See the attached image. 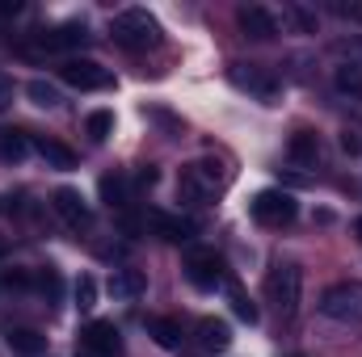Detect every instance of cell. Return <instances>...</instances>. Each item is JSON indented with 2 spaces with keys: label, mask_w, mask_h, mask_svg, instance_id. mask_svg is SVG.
Masks as SVG:
<instances>
[{
  "label": "cell",
  "mask_w": 362,
  "mask_h": 357,
  "mask_svg": "<svg viewBox=\"0 0 362 357\" xmlns=\"http://www.w3.org/2000/svg\"><path fill=\"white\" fill-rule=\"evenodd\" d=\"M85 42H89L85 21H64V25L38 34V51H72V47H85Z\"/></svg>",
  "instance_id": "obj_11"
},
{
  "label": "cell",
  "mask_w": 362,
  "mask_h": 357,
  "mask_svg": "<svg viewBox=\"0 0 362 357\" xmlns=\"http://www.w3.org/2000/svg\"><path fill=\"white\" fill-rule=\"evenodd\" d=\"M299 290H303V269L291 261H278L266 273V298L278 307V315H295L299 311Z\"/></svg>",
  "instance_id": "obj_3"
},
{
  "label": "cell",
  "mask_w": 362,
  "mask_h": 357,
  "mask_svg": "<svg viewBox=\"0 0 362 357\" xmlns=\"http://www.w3.org/2000/svg\"><path fill=\"white\" fill-rule=\"evenodd\" d=\"M30 282V273L25 269H13V273H4V286H25Z\"/></svg>",
  "instance_id": "obj_31"
},
{
  "label": "cell",
  "mask_w": 362,
  "mask_h": 357,
  "mask_svg": "<svg viewBox=\"0 0 362 357\" xmlns=\"http://www.w3.org/2000/svg\"><path fill=\"white\" fill-rule=\"evenodd\" d=\"M282 21H291L299 34H316V13H312V8H303V4H286Z\"/></svg>",
  "instance_id": "obj_24"
},
{
  "label": "cell",
  "mask_w": 362,
  "mask_h": 357,
  "mask_svg": "<svg viewBox=\"0 0 362 357\" xmlns=\"http://www.w3.org/2000/svg\"><path fill=\"white\" fill-rule=\"evenodd\" d=\"M17 13H21V4H17V0H13V4H8V0L0 4V17H17Z\"/></svg>",
  "instance_id": "obj_33"
},
{
  "label": "cell",
  "mask_w": 362,
  "mask_h": 357,
  "mask_svg": "<svg viewBox=\"0 0 362 357\" xmlns=\"http://www.w3.org/2000/svg\"><path fill=\"white\" fill-rule=\"evenodd\" d=\"M333 80H337V89H341V92H350V97H362V68H358V63H341Z\"/></svg>",
  "instance_id": "obj_23"
},
{
  "label": "cell",
  "mask_w": 362,
  "mask_h": 357,
  "mask_svg": "<svg viewBox=\"0 0 362 357\" xmlns=\"http://www.w3.org/2000/svg\"><path fill=\"white\" fill-rule=\"evenodd\" d=\"M232 85L236 89H249L253 97H262V101H270L274 92H278V80H274L266 68H257V63H236L232 68Z\"/></svg>",
  "instance_id": "obj_10"
},
{
  "label": "cell",
  "mask_w": 362,
  "mask_h": 357,
  "mask_svg": "<svg viewBox=\"0 0 362 357\" xmlns=\"http://www.w3.org/2000/svg\"><path fill=\"white\" fill-rule=\"evenodd\" d=\"M81 349L93 353V357H118V353H122V337H118V328H114V324L93 320L89 328L81 332Z\"/></svg>",
  "instance_id": "obj_8"
},
{
  "label": "cell",
  "mask_w": 362,
  "mask_h": 357,
  "mask_svg": "<svg viewBox=\"0 0 362 357\" xmlns=\"http://www.w3.org/2000/svg\"><path fill=\"white\" fill-rule=\"evenodd\" d=\"M148 332L156 337V345H160V349H177V345H181V324H177V320L156 315V320H148Z\"/></svg>",
  "instance_id": "obj_19"
},
{
  "label": "cell",
  "mask_w": 362,
  "mask_h": 357,
  "mask_svg": "<svg viewBox=\"0 0 362 357\" xmlns=\"http://www.w3.org/2000/svg\"><path fill=\"white\" fill-rule=\"evenodd\" d=\"M4 345L17 357H38L47 349V337H42L38 328H8V332H4Z\"/></svg>",
  "instance_id": "obj_15"
},
{
  "label": "cell",
  "mask_w": 362,
  "mask_h": 357,
  "mask_svg": "<svg viewBox=\"0 0 362 357\" xmlns=\"http://www.w3.org/2000/svg\"><path fill=\"white\" fill-rule=\"evenodd\" d=\"M25 97H30L34 105H42V109H55V105H59V89L47 85V80H30V85H25Z\"/></svg>",
  "instance_id": "obj_22"
},
{
  "label": "cell",
  "mask_w": 362,
  "mask_h": 357,
  "mask_svg": "<svg viewBox=\"0 0 362 357\" xmlns=\"http://www.w3.org/2000/svg\"><path fill=\"white\" fill-rule=\"evenodd\" d=\"M341 147H346V152H362V139L354 131H346V135H341Z\"/></svg>",
  "instance_id": "obj_32"
},
{
  "label": "cell",
  "mask_w": 362,
  "mask_h": 357,
  "mask_svg": "<svg viewBox=\"0 0 362 357\" xmlns=\"http://www.w3.org/2000/svg\"><path fill=\"white\" fill-rule=\"evenodd\" d=\"M38 286H42L51 298H59V273H55V269H42V273H38Z\"/></svg>",
  "instance_id": "obj_29"
},
{
  "label": "cell",
  "mask_w": 362,
  "mask_h": 357,
  "mask_svg": "<svg viewBox=\"0 0 362 357\" xmlns=\"http://www.w3.org/2000/svg\"><path fill=\"white\" fill-rule=\"evenodd\" d=\"M8 105H13V80L0 72V109H8Z\"/></svg>",
  "instance_id": "obj_30"
},
{
  "label": "cell",
  "mask_w": 362,
  "mask_h": 357,
  "mask_svg": "<svg viewBox=\"0 0 362 357\" xmlns=\"http://www.w3.org/2000/svg\"><path fill=\"white\" fill-rule=\"evenodd\" d=\"M236 21H240V30H245L249 38H257V42H270L274 34H278V17H274L270 8H262V4H245V8L236 13Z\"/></svg>",
  "instance_id": "obj_12"
},
{
  "label": "cell",
  "mask_w": 362,
  "mask_h": 357,
  "mask_svg": "<svg viewBox=\"0 0 362 357\" xmlns=\"http://www.w3.org/2000/svg\"><path fill=\"white\" fill-rule=\"evenodd\" d=\"M148 219H152L156 236H160V240H169V244H189V240H194V223H189V219H181V214H165V210H152Z\"/></svg>",
  "instance_id": "obj_13"
},
{
  "label": "cell",
  "mask_w": 362,
  "mask_h": 357,
  "mask_svg": "<svg viewBox=\"0 0 362 357\" xmlns=\"http://www.w3.org/2000/svg\"><path fill=\"white\" fill-rule=\"evenodd\" d=\"M59 80H64V85H72V89H81V92L110 89V85H114V76H110L97 59H68V63L59 68Z\"/></svg>",
  "instance_id": "obj_6"
},
{
  "label": "cell",
  "mask_w": 362,
  "mask_h": 357,
  "mask_svg": "<svg viewBox=\"0 0 362 357\" xmlns=\"http://www.w3.org/2000/svg\"><path fill=\"white\" fill-rule=\"evenodd\" d=\"M185 277H189L198 290H215V286L223 282V261H219L211 248H198V253L185 257Z\"/></svg>",
  "instance_id": "obj_7"
},
{
  "label": "cell",
  "mask_w": 362,
  "mask_h": 357,
  "mask_svg": "<svg viewBox=\"0 0 362 357\" xmlns=\"http://www.w3.org/2000/svg\"><path fill=\"white\" fill-rule=\"evenodd\" d=\"M295 214H299V202L282 189H262L253 198V219L262 227H286V223H295Z\"/></svg>",
  "instance_id": "obj_5"
},
{
  "label": "cell",
  "mask_w": 362,
  "mask_h": 357,
  "mask_svg": "<svg viewBox=\"0 0 362 357\" xmlns=\"http://www.w3.org/2000/svg\"><path fill=\"white\" fill-rule=\"evenodd\" d=\"M110 34H114V42H118L122 51H148V47L160 42V25H156L144 8H127V13H118L114 25H110Z\"/></svg>",
  "instance_id": "obj_2"
},
{
  "label": "cell",
  "mask_w": 362,
  "mask_h": 357,
  "mask_svg": "<svg viewBox=\"0 0 362 357\" xmlns=\"http://www.w3.org/2000/svg\"><path fill=\"white\" fill-rule=\"evenodd\" d=\"M85 126H89V139L101 143V139H110V131H114V114H110V109H97V114H89Z\"/></svg>",
  "instance_id": "obj_26"
},
{
  "label": "cell",
  "mask_w": 362,
  "mask_h": 357,
  "mask_svg": "<svg viewBox=\"0 0 362 357\" xmlns=\"http://www.w3.org/2000/svg\"><path fill=\"white\" fill-rule=\"evenodd\" d=\"M228 294H232V311H236L245 324H257V307L249 303V294H245L240 286H228Z\"/></svg>",
  "instance_id": "obj_25"
},
{
  "label": "cell",
  "mask_w": 362,
  "mask_h": 357,
  "mask_svg": "<svg viewBox=\"0 0 362 357\" xmlns=\"http://www.w3.org/2000/svg\"><path fill=\"white\" fill-rule=\"evenodd\" d=\"M110 294H114V298H139V294H144V273H135V269H114Z\"/></svg>",
  "instance_id": "obj_18"
},
{
  "label": "cell",
  "mask_w": 362,
  "mask_h": 357,
  "mask_svg": "<svg viewBox=\"0 0 362 357\" xmlns=\"http://www.w3.org/2000/svg\"><path fill=\"white\" fill-rule=\"evenodd\" d=\"M30 152V143H25V135H17V131H0V160H21Z\"/></svg>",
  "instance_id": "obj_21"
},
{
  "label": "cell",
  "mask_w": 362,
  "mask_h": 357,
  "mask_svg": "<svg viewBox=\"0 0 362 357\" xmlns=\"http://www.w3.org/2000/svg\"><path fill=\"white\" fill-rule=\"evenodd\" d=\"M198 345L206 349V353H223L228 345H232V328L223 324V320H198Z\"/></svg>",
  "instance_id": "obj_16"
},
{
  "label": "cell",
  "mask_w": 362,
  "mask_h": 357,
  "mask_svg": "<svg viewBox=\"0 0 362 357\" xmlns=\"http://www.w3.org/2000/svg\"><path fill=\"white\" fill-rule=\"evenodd\" d=\"M76 307H81V311L97 307V282H93L89 273H81V282H76Z\"/></svg>",
  "instance_id": "obj_27"
},
{
  "label": "cell",
  "mask_w": 362,
  "mask_h": 357,
  "mask_svg": "<svg viewBox=\"0 0 362 357\" xmlns=\"http://www.w3.org/2000/svg\"><path fill=\"white\" fill-rule=\"evenodd\" d=\"M223 181H228V173H223L219 160H194V164L181 169L177 193L185 202H211V198L223 189Z\"/></svg>",
  "instance_id": "obj_1"
},
{
  "label": "cell",
  "mask_w": 362,
  "mask_h": 357,
  "mask_svg": "<svg viewBox=\"0 0 362 357\" xmlns=\"http://www.w3.org/2000/svg\"><path fill=\"white\" fill-rule=\"evenodd\" d=\"M101 198H105V206H127V177L122 173L101 177Z\"/></svg>",
  "instance_id": "obj_20"
},
{
  "label": "cell",
  "mask_w": 362,
  "mask_h": 357,
  "mask_svg": "<svg viewBox=\"0 0 362 357\" xmlns=\"http://www.w3.org/2000/svg\"><path fill=\"white\" fill-rule=\"evenodd\" d=\"M320 311L337 324H362V282H337L325 290Z\"/></svg>",
  "instance_id": "obj_4"
},
{
  "label": "cell",
  "mask_w": 362,
  "mask_h": 357,
  "mask_svg": "<svg viewBox=\"0 0 362 357\" xmlns=\"http://www.w3.org/2000/svg\"><path fill=\"white\" fill-rule=\"evenodd\" d=\"M333 51H337V55H346L350 63H358V68H362V38H341Z\"/></svg>",
  "instance_id": "obj_28"
},
{
  "label": "cell",
  "mask_w": 362,
  "mask_h": 357,
  "mask_svg": "<svg viewBox=\"0 0 362 357\" xmlns=\"http://www.w3.org/2000/svg\"><path fill=\"white\" fill-rule=\"evenodd\" d=\"M354 236H358V240H362V219H358V223H354Z\"/></svg>",
  "instance_id": "obj_34"
},
{
  "label": "cell",
  "mask_w": 362,
  "mask_h": 357,
  "mask_svg": "<svg viewBox=\"0 0 362 357\" xmlns=\"http://www.w3.org/2000/svg\"><path fill=\"white\" fill-rule=\"evenodd\" d=\"M34 152H38L51 169H76V152L64 147V143H55V139H34Z\"/></svg>",
  "instance_id": "obj_17"
},
{
  "label": "cell",
  "mask_w": 362,
  "mask_h": 357,
  "mask_svg": "<svg viewBox=\"0 0 362 357\" xmlns=\"http://www.w3.org/2000/svg\"><path fill=\"white\" fill-rule=\"evenodd\" d=\"M286 156H291L299 169H316V160H320V139H316L312 131H295L291 143H286Z\"/></svg>",
  "instance_id": "obj_14"
},
{
  "label": "cell",
  "mask_w": 362,
  "mask_h": 357,
  "mask_svg": "<svg viewBox=\"0 0 362 357\" xmlns=\"http://www.w3.org/2000/svg\"><path fill=\"white\" fill-rule=\"evenodd\" d=\"M55 214L72 227V231H89L93 227V210H89V202L76 193V189H55Z\"/></svg>",
  "instance_id": "obj_9"
},
{
  "label": "cell",
  "mask_w": 362,
  "mask_h": 357,
  "mask_svg": "<svg viewBox=\"0 0 362 357\" xmlns=\"http://www.w3.org/2000/svg\"><path fill=\"white\" fill-rule=\"evenodd\" d=\"M81 357H93V353H85V349H81Z\"/></svg>",
  "instance_id": "obj_35"
}]
</instances>
